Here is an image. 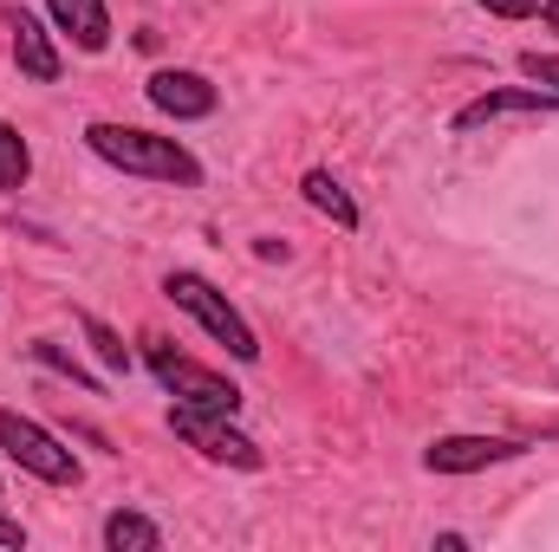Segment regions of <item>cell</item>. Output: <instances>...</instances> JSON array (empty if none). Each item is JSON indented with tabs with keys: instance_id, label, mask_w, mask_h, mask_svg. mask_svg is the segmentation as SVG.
I'll return each instance as SVG.
<instances>
[{
	"instance_id": "obj_10",
	"label": "cell",
	"mask_w": 559,
	"mask_h": 552,
	"mask_svg": "<svg viewBox=\"0 0 559 552\" xmlns=\"http://www.w3.org/2000/svg\"><path fill=\"white\" fill-rule=\"evenodd\" d=\"M46 13L79 52H105L111 46V7L105 0H46Z\"/></svg>"
},
{
	"instance_id": "obj_3",
	"label": "cell",
	"mask_w": 559,
	"mask_h": 552,
	"mask_svg": "<svg viewBox=\"0 0 559 552\" xmlns=\"http://www.w3.org/2000/svg\"><path fill=\"white\" fill-rule=\"evenodd\" d=\"M150 371H156V384L176 397V404H189V410H215V416H235L241 410V391L228 384V377H215V371H202L195 358H182L176 345H163V338H150Z\"/></svg>"
},
{
	"instance_id": "obj_11",
	"label": "cell",
	"mask_w": 559,
	"mask_h": 552,
	"mask_svg": "<svg viewBox=\"0 0 559 552\" xmlns=\"http://www.w3.org/2000/svg\"><path fill=\"white\" fill-rule=\"evenodd\" d=\"M105 547L111 552H156L163 547V527L143 520V514H131V507H118V514L105 520Z\"/></svg>"
},
{
	"instance_id": "obj_17",
	"label": "cell",
	"mask_w": 559,
	"mask_h": 552,
	"mask_svg": "<svg viewBox=\"0 0 559 552\" xmlns=\"http://www.w3.org/2000/svg\"><path fill=\"white\" fill-rule=\"evenodd\" d=\"M488 13H501V20H534L540 13V0H481Z\"/></svg>"
},
{
	"instance_id": "obj_6",
	"label": "cell",
	"mask_w": 559,
	"mask_h": 552,
	"mask_svg": "<svg viewBox=\"0 0 559 552\" xmlns=\"http://www.w3.org/2000/svg\"><path fill=\"white\" fill-rule=\"evenodd\" d=\"M521 455H527V442H514V435H436L423 448V468L429 475H481V468H501Z\"/></svg>"
},
{
	"instance_id": "obj_14",
	"label": "cell",
	"mask_w": 559,
	"mask_h": 552,
	"mask_svg": "<svg viewBox=\"0 0 559 552\" xmlns=\"http://www.w3.org/2000/svg\"><path fill=\"white\" fill-rule=\"evenodd\" d=\"M79 325H85V338H92V351H98V364H105V371H131V351H124V338H118V332H111L98 312H85Z\"/></svg>"
},
{
	"instance_id": "obj_15",
	"label": "cell",
	"mask_w": 559,
	"mask_h": 552,
	"mask_svg": "<svg viewBox=\"0 0 559 552\" xmlns=\"http://www.w3.org/2000/svg\"><path fill=\"white\" fill-rule=\"evenodd\" d=\"M33 358H39L46 371H59V377H72L79 391H92V397H98V377H92V371H85V364H79V358L66 351V345H52V338H33Z\"/></svg>"
},
{
	"instance_id": "obj_12",
	"label": "cell",
	"mask_w": 559,
	"mask_h": 552,
	"mask_svg": "<svg viewBox=\"0 0 559 552\" xmlns=\"http://www.w3.org/2000/svg\"><path fill=\"white\" fill-rule=\"evenodd\" d=\"M299 189H306V202H312L319 215H332L338 228H358V202H352V195H345L325 169H306V182H299Z\"/></svg>"
},
{
	"instance_id": "obj_18",
	"label": "cell",
	"mask_w": 559,
	"mask_h": 552,
	"mask_svg": "<svg viewBox=\"0 0 559 552\" xmlns=\"http://www.w3.org/2000/svg\"><path fill=\"white\" fill-rule=\"evenodd\" d=\"M0 547H7V552L26 547V527H20V520H7V514H0Z\"/></svg>"
},
{
	"instance_id": "obj_1",
	"label": "cell",
	"mask_w": 559,
	"mask_h": 552,
	"mask_svg": "<svg viewBox=\"0 0 559 552\" xmlns=\"http://www.w3.org/2000/svg\"><path fill=\"white\" fill-rule=\"evenodd\" d=\"M85 143H92V156H105L111 169L143 176V182H182V189L202 182V163L182 143L156 137V131H138V124H85Z\"/></svg>"
},
{
	"instance_id": "obj_8",
	"label": "cell",
	"mask_w": 559,
	"mask_h": 552,
	"mask_svg": "<svg viewBox=\"0 0 559 552\" xmlns=\"http://www.w3.org/2000/svg\"><path fill=\"white\" fill-rule=\"evenodd\" d=\"M150 105L163 111V118H176V124H195V118H215V105H222V92L202 79V72H182V65H169V72H150Z\"/></svg>"
},
{
	"instance_id": "obj_9",
	"label": "cell",
	"mask_w": 559,
	"mask_h": 552,
	"mask_svg": "<svg viewBox=\"0 0 559 552\" xmlns=\"http://www.w3.org/2000/svg\"><path fill=\"white\" fill-rule=\"evenodd\" d=\"M7 26H13V59H20V72L26 79H39V85H52L66 65H59V46H52V33L26 13V7H13L7 13Z\"/></svg>"
},
{
	"instance_id": "obj_5",
	"label": "cell",
	"mask_w": 559,
	"mask_h": 552,
	"mask_svg": "<svg viewBox=\"0 0 559 552\" xmlns=\"http://www.w3.org/2000/svg\"><path fill=\"white\" fill-rule=\"evenodd\" d=\"M169 429H176L182 442H195L209 461H228V468H261V461H267L254 435H241L228 416H215V410H189V404H176V410H169Z\"/></svg>"
},
{
	"instance_id": "obj_16",
	"label": "cell",
	"mask_w": 559,
	"mask_h": 552,
	"mask_svg": "<svg viewBox=\"0 0 559 552\" xmlns=\"http://www.w3.org/2000/svg\"><path fill=\"white\" fill-rule=\"evenodd\" d=\"M521 72L534 79V85H547L559 98V52H521Z\"/></svg>"
},
{
	"instance_id": "obj_13",
	"label": "cell",
	"mask_w": 559,
	"mask_h": 552,
	"mask_svg": "<svg viewBox=\"0 0 559 552\" xmlns=\"http://www.w3.org/2000/svg\"><path fill=\"white\" fill-rule=\"evenodd\" d=\"M26 176H33V149L0 118V189H26Z\"/></svg>"
},
{
	"instance_id": "obj_7",
	"label": "cell",
	"mask_w": 559,
	"mask_h": 552,
	"mask_svg": "<svg viewBox=\"0 0 559 552\" xmlns=\"http://www.w3.org/2000/svg\"><path fill=\"white\" fill-rule=\"evenodd\" d=\"M508 118H527V124L554 118V92H540V85H501V92H481V98H468V105L455 111V131L468 137V131H488V124H508Z\"/></svg>"
},
{
	"instance_id": "obj_4",
	"label": "cell",
	"mask_w": 559,
	"mask_h": 552,
	"mask_svg": "<svg viewBox=\"0 0 559 552\" xmlns=\"http://www.w3.org/2000/svg\"><path fill=\"white\" fill-rule=\"evenodd\" d=\"M0 448H7L26 475H39L46 488H79V455H72L52 429H39L33 416L0 410Z\"/></svg>"
},
{
	"instance_id": "obj_19",
	"label": "cell",
	"mask_w": 559,
	"mask_h": 552,
	"mask_svg": "<svg viewBox=\"0 0 559 552\" xmlns=\"http://www.w3.org/2000/svg\"><path fill=\"white\" fill-rule=\"evenodd\" d=\"M540 20H547V26L559 33V0H547V7H540Z\"/></svg>"
},
{
	"instance_id": "obj_2",
	"label": "cell",
	"mask_w": 559,
	"mask_h": 552,
	"mask_svg": "<svg viewBox=\"0 0 559 552\" xmlns=\"http://www.w3.org/2000/svg\"><path fill=\"white\" fill-rule=\"evenodd\" d=\"M163 292H169V299H176V305H182V312H189V319L215 338V345H228V358H241V364H254V358H261L254 325H248V319H241V312H235V305H228V299H222V292H215L202 274L176 267V274L163 279Z\"/></svg>"
}]
</instances>
